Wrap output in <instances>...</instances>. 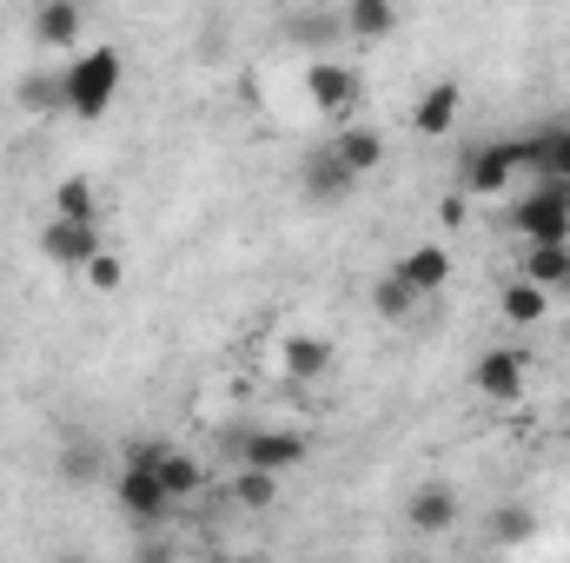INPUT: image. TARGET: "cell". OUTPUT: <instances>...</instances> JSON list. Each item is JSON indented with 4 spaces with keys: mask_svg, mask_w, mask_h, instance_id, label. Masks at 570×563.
I'll return each mask as SVG.
<instances>
[{
    "mask_svg": "<svg viewBox=\"0 0 570 563\" xmlns=\"http://www.w3.org/2000/svg\"><path fill=\"white\" fill-rule=\"evenodd\" d=\"M405 524H412L419 537L451 531V524H458V491H451V484H419V491L405 497Z\"/></svg>",
    "mask_w": 570,
    "mask_h": 563,
    "instance_id": "7c38bea8",
    "label": "cell"
},
{
    "mask_svg": "<svg viewBox=\"0 0 570 563\" xmlns=\"http://www.w3.org/2000/svg\"><path fill=\"white\" fill-rule=\"evenodd\" d=\"M305 431H239L233 437V464H259V471H298L305 464Z\"/></svg>",
    "mask_w": 570,
    "mask_h": 563,
    "instance_id": "8992f818",
    "label": "cell"
},
{
    "mask_svg": "<svg viewBox=\"0 0 570 563\" xmlns=\"http://www.w3.org/2000/svg\"><path fill=\"white\" fill-rule=\"evenodd\" d=\"M524 279H538L544 292L570 285V239H524Z\"/></svg>",
    "mask_w": 570,
    "mask_h": 563,
    "instance_id": "ac0fdd59",
    "label": "cell"
},
{
    "mask_svg": "<svg viewBox=\"0 0 570 563\" xmlns=\"http://www.w3.org/2000/svg\"><path fill=\"white\" fill-rule=\"evenodd\" d=\"M80 279H87V292H100V298H107V292H120V285H127V259H120L114 246H100V253L80 266Z\"/></svg>",
    "mask_w": 570,
    "mask_h": 563,
    "instance_id": "603a6c76",
    "label": "cell"
},
{
    "mask_svg": "<svg viewBox=\"0 0 570 563\" xmlns=\"http://www.w3.org/2000/svg\"><path fill=\"white\" fill-rule=\"evenodd\" d=\"M372 305H379V318H412L425 305V292L412 279H399V273H385V279L372 285Z\"/></svg>",
    "mask_w": 570,
    "mask_h": 563,
    "instance_id": "44dd1931",
    "label": "cell"
},
{
    "mask_svg": "<svg viewBox=\"0 0 570 563\" xmlns=\"http://www.w3.org/2000/svg\"><path fill=\"white\" fill-rule=\"evenodd\" d=\"M120 87H127L120 47H73V60H67V73H60V107H67L73 120H100V113L120 100Z\"/></svg>",
    "mask_w": 570,
    "mask_h": 563,
    "instance_id": "6da1fadb",
    "label": "cell"
},
{
    "mask_svg": "<svg viewBox=\"0 0 570 563\" xmlns=\"http://www.w3.org/2000/svg\"><path fill=\"white\" fill-rule=\"evenodd\" d=\"M53 213H67V219H94V186H87V179H60V186H53Z\"/></svg>",
    "mask_w": 570,
    "mask_h": 563,
    "instance_id": "cb8c5ba5",
    "label": "cell"
},
{
    "mask_svg": "<svg viewBox=\"0 0 570 563\" xmlns=\"http://www.w3.org/2000/svg\"><path fill=\"white\" fill-rule=\"evenodd\" d=\"M511 233L518 239H570V179H538L531 192H518Z\"/></svg>",
    "mask_w": 570,
    "mask_h": 563,
    "instance_id": "7a4b0ae2",
    "label": "cell"
},
{
    "mask_svg": "<svg viewBox=\"0 0 570 563\" xmlns=\"http://www.w3.org/2000/svg\"><path fill=\"white\" fill-rule=\"evenodd\" d=\"M471 385H478L491 405H518V398H524V358H518V352H484V358L471 365Z\"/></svg>",
    "mask_w": 570,
    "mask_h": 563,
    "instance_id": "8fae6325",
    "label": "cell"
},
{
    "mask_svg": "<svg viewBox=\"0 0 570 563\" xmlns=\"http://www.w3.org/2000/svg\"><path fill=\"white\" fill-rule=\"evenodd\" d=\"M399 279H412L425 298L431 292H444V285H451V246H444V239H419V246H405Z\"/></svg>",
    "mask_w": 570,
    "mask_h": 563,
    "instance_id": "5bb4252c",
    "label": "cell"
},
{
    "mask_svg": "<svg viewBox=\"0 0 570 563\" xmlns=\"http://www.w3.org/2000/svg\"><path fill=\"white\" fill-rule=\"evenodd\" d=\"M100 246H107V239H100V219H67V213H53V219L40 226V259L60 266V273H80Z\"/></svg>",
    "mask_w": 570,
    "mask_h": 563,
    "instance_id": "3957f363",
    "label": "cell"
},
{
    "mask_svg": "<svg viewBox=\"0 0 570 563\" xmlns=\"http://www.w3.org/2000/svg\"><path fill=\"white\" fill-rule=\"evenodd\" d=\"M114 497H120V511H127L134 524H159V517H173V491L159 484V471H140V464H120Z\"/></svg>",
    "mask_w": 570,
    "mask_h": 563,
    "instance_id": "9c48e42d",
    "label": "cell"
},
{
    "mask_svg": "<svg viewBox=\"0 0 570 563\" xmlns=\"http://www.w3.org/2000/svg\"><path fill=\"white\" fill-rule=\"evenodd\" d=\"M518 172H524L518 140H484L471 159H464V192H471V199H498V192H511Z\"/></svg>",
    "mask_w": 570,
    "mask_h": 563,
    "instance_id": "5b68a950",
    "label": "cell"
},
{
    "mask_svg": "<svg viewBox=\"0 0 570 563\" xmlns=\"http://www.w3.org/2000/svg\"><path fill=\"white\" fill-rule=\"evenodd\" d=\"M279 365H285V378L312 385V378H325V372L338 365V352H332L325 338H312V332H292V338L279 345Z\"/></svg>",
    "mask_w": 570,
    "mask_h": 563,
    "instance_id": "e0dca14e",
    "label": "cell"
},
{
    "mask_svg": "<svg viewBox=\"0 0 570 563\" xmlns=\"http://www.w3.org/2000/svg\"><path fill=\"white\" fill-rule=\"evenodd\" d=\"M33 7H47V0H33Z\"/></svg>",
    "mask_w": 570,
    "mask_h": 563,
    "instance_id": "83f0119b",
    "label": "cell"
},
{
    "mask_svg": "<svg viewBox=\"0 0 570 563\" xmlns=\"http://www.w3.org/2000/svg\"><path fill=\"white\" fill-rule=\"evenodd\" d=\"M159 484L173 491V504H186V497H199V464H193V457L173 444V451L159 457Z\"/></svg>",
    "mask_w": 570,
    "mask_h": 563,
    "instance_id": "7402d4cb",
    "label": "cell"
},
{
    "mask_svg": "<svg viewBox=\"0 0 570 563\" xmlns=\"http://www.w3.org/2000/svg\"><path fill=\"white\" fill-rule=\"evenodd\" d=\"M305 100H312L318 113L345 120V113L358 107V67H345V60H312V67H305Z\"/></svg>",
    "mask_w": 570,
    "mask_h": 563,
    "instance_id": "52a82bcc",
    "label": "cell"
},
{
    "mask_svg": "<svg viewBox=\"0 0 570 563\" xmlns=\"http://www.w3.org/2000/svg\"><path fill=\"white\" fill-rule=\"evenodd\" d=\"M332 146H338V159H345V166H352L358 179L385 166V134H379V127H352V120H338Z\"/></svg>",
    "mask_w": 570,
    "mask_h": 563,
    "instance_id": "d6986e66",
    "label": "cell"
},
{
    "mask_svg": "<svg viewBox=\"0 0 570 563\" xmlns=\"http://www.w3.org/2000/svg\"><path fill=\"white\" fill-rule=\"evenodd\" d=\"M0 511H7V491H0Z\"/></svg>",
    "mask_w": 570,
    "mask_h": 563,
    "instance_id": "4316f807",
    "label": "cell"
},
{
    "mask_svg": "<svg viewBox=\"0 0 570 563\" xmlns=\"http://www.w3.org/2000/svg\"><path fill=\"white\" fill-rule=\"evenodd\" d=\"M279 471H259V464H239V477H233V504L239 511H273L279 504Z\"/></svg>",
    "mask_w": 570,
    "mask_h": 563,
    "instance_id": "ffe728a7",
    "label": "cell"
},
{
    "mask_svg": "<svg viewBox=\"0 0 570 563\" xmlns=\"http://www.w3.org/2000/svg\"><path fill=\"white\" fill-rule=\"evenodd\" d=\"M458 113H464V87L458 80H431L419 93V107H412V134L419 140H444L458 127Z\"/></svg>",
    "mask_w": 570,
    "mask_h": 563,
    "instance_id": "30bf717a",
    "label": "cell"
},
{
    "mask_svg": "<svg viewBox=\"0 0 570 563\" xmlns=\"http://www.w3.org/2000/svg\"><path fill=\"white\" fill-rule=\"evenodd\" d=\"M60 477H94V451H87V444L67 451V457H60Z\"/></svg>",
    "mask_w": 570,
    "mask_h": 563,
    "instance_id": "484cf974",
    "label": "cell"
},
{
    "mask_svg": "<svg viewBox=\"0 0 570 563\" xmlns=\"http://www.w3.org/2000/svg\"><path fill=\"white\" fill-rule=\"evenodd\" d=\"M298 186H305V199H312V206H345V199L358 192V172L338 159V146L325 140V146H312V152H305Z\"/></svg>",
    "mask_w": 570,
    "mask_h": 563,
    "instance_id": "277c9868",
    "label": "cell"
},
{
    "mask_svg": "<svg viewBox=\"0 0 570 563\" xmlns=\"http://www.w3.org/2000/svg\"><path fill=\"white\" fill-rule=\"evenodd\" d=\"M80 33H87V13H80V0H47V7H33V40L40 47H80Z\"/></svg>",
    "mask_w": 570,
    "mask_h": 563,
    "instance_id": "2e32d148",
    "label": "cell"
},
{
    "mask_svg": "<svg viewBox=\"0 0 570 563\" xmlns=\"http://www.w3.org/2000/svg\"><path fill=\"white\" fill-rule=\"evenodd\" d=\"M338 27H345L358 47H379V40H392V33H399V0H345Z\"/></svg>",
    "mask_w": 570,
    "mask_h": 563,
    "instance_id": "4fadbf2b",
    "label": "cell"
},
{
    "mask_svg": "<svg viewBox=\"0 0 570 563\" xmlns=\"http://www.w3.org/2000/svg\"><path fill=\"white\" fill-rule=\"evenodd\" d=\"M166 451H173L166 437H134V444L120 451V464H140V471H159V457H166Z\"/></svg>",
    "mask_w": 570,
    "mask_h": 563,
    "instance_id": "d4e9b609",
    "label": "cell"
},
{
    "mask_svg": "<svg viewBox=\"0 0 570 563\" xmlns=\"http://www.w3.org/2000/svg\"><path fill=\"white\" fill-rule=\"evenodd\" d=\"M518 159L538 179H570V120H544V127L518 134Z\"/></svg>",
    "mask_w": 570,
    "mask_h": 563,
    "instance_id": "ba28073f",
    "label": "cell"
},
{
    "mask_svg": "<svg viewBox=\"0 0 570 563\" xmlns=\"http://www.w3.org/2000/svg\"><path fill=\"white\" fill-rule=\"evenodd\" d=\"M551 298H558V292H544L538 279H524V273H518V279L498 292V312H504V325L531 332V325H544V318H551Z\"/></svg>",
    "mask_w": 570,
    "mask_h": 563,
    "instance_id": "9a60e30c",
    "label": "cell"
}]
</instances>
